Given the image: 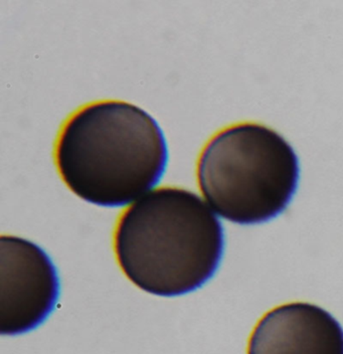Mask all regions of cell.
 <instances>
[{
  "label": "cell",
  "instance_id": "277c9868",
  "mask_svg": "<svg viewBox=\"0 0 343 354\" xmlns=\"http://www.w3.org/2000/svg\"><path fill=\"white\" fill-rule=\"evenodd\" d=\"M0 333L35 330L57 307L61 282L50 257L37 243L15 236L0 238Z\"/></svg>",
  "mask_w": 343,
  "mask_h": 354
},
{
  "label": "cell",
  "instance_id": "6da1fadb",
  "mask_svg": "<svg viewBox=\"0 0 343 354\" xmlns=\"http://www.w3.org/2000/svg\"><path fill=\"white\" fill-rule=\"evenodd\" d=\"M55 166L66 187L86 203L122 207L165 176V135L138 106L105 100L71 115L57 136Z\"/></svg>",
  "mask_w": 343,
  "mask_h": 354
},
{
  "label": "cell",
  "instance_id": "5b68a950",
  "mask_svg": "<svg viewBox=\"0 0 343 354\" xmlns=\"http://www.w3.org/2000/svg\"><path fill=\"white\" fill-rule=\"evenodd\" d=\"M248 354H343V329L316 305H281L259 321Z\"/></svg>",
  "mask_w": 343,
  "mask_h": 354
},
{
  "label": "cell",
  "instance_id": "7a4b0ae2",
  "mask_svg": "<svg viewBox=\"0 0 343 354\" xmlns=\"http://www.w3.org/2000/svg\"><path fill=\"white\" fill-rule=\"evenodd\" d=\"M223 249L221 221L198 194L183 188L148 192L115 227L121 271L138 289L158 297H179L207 284Z\"/></svg>",
  "mask_w": 343,
  "mask_h": 354
},
{
  "label": "cell",
  "instance_id": "3957f363",
  "mask_svg": "<svg viewBox=\"0 0 343 354\" xmlns=\"http://www.w3.org/2000/svg\"><path fill=\"white\" fill-rule=\"evenodd\" d=\"M196 176L203 196L221 218L256 225L287 209L300 167L280 134L260 124L242 123L210 139L199 155Z\"/></svg>",
  "mask_w": 343,
  "mask_h": 354
}]
</instances>
